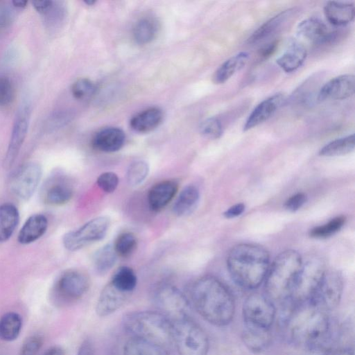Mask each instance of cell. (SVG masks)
Listing matches in <instances>:
<instances>
[{"label": "cell", "instance_id": "1", "mask_svg": "<svg viewBox=\"0 0 355 355\" xmlns=\"http://www.w3.org/2000/svg\"><path fill=\"white\" fill-rule=\"evenodd\" d=\"M190 301L196 311L210 324L227 325L235 312L234 297L217 278L207 275L197 279L190 289Z\"/></svg>", "mask_w": 355, "mask_h": 355}, {"label": "cell", "instance_id": "2", "mask_svg": "<svg viewBox=\"0 0 355 355\" xmlns=\"http://www.w3.org/2000/svg\"><path fill=\"white\" fill-rule=\"evenodd\" d=\"M270 267V255L263 247L240 243L230 250L227 268L232 280L240 287L254 289L264 281Z\"/></svg>", "mask_w": 355, "mask_h": 355}, {"label": "cell", "instance_id": "3", "mask_svg": "<svg viewBox=\"0 0 355 355\" xmlns=\"http://www.w3.org/2000/svg\"><path fill=\"white\" fill-rule=\"evenodd\" d=\"M290 308L288 331L292 340L310 349L324 346L330 332L328 312L310 303Z\"/></svg>", "mask_w": 355, "mask_h": 355}, {"label": "cell", "instance_id": "4", "mask_svg": "<svg viewBox=\"0 0 355 355\" xmlns=\"http://www.w3.org/2000/svg\"><path fill=\"white\" fill-rule=\"evenodd\" d=\"M302 263L300 254L294 250L282 252L273 260L264 279L266 295L273 303H289Z\"/></svg>", "mask_w": 355, "mask_h": 355}, {"label": "cell", "instance_id": "5", "mask_svg": "<svg viewBox=\"0 0 355 355\" xmlns=\"http://www.w3.org/2000/svg\"><path fill=\"white\" fill-rule=\"evenodd\" d=\"M127 332L136 337L167 347L173 343V323L158 311H137L123 317Z\"/></svg>", "mask_w": 355, "mask_h": 355}, {"label": "cell", "instance_id": "6", "mask_svg": "<svg viewBox=\"0 0 355 355\" xmlns=\"http://www.w3.org/2000/svg\"><path fill=\"white\" fill-rule=\"evenodd\" d=\"M173 343L179 355H207L208 336L189 316L172 321Z\"/></svg>", "mask_w": 355, "mask_h": 355}, {"label": "cell", "instance_id": "7", "mask_svg": "<svg viewBox=\"0 0 355 355\" xmlns=\"http://www.w3.org/2000/svg\"><path fill=\"white\" fill-rule=\"evenodd\" d=\"M243 318L246 328L270 331L275 318L274 303L265 295L252 293L243 305Z\"/></svg>", "mask_w": 355, "mask_h": 355}, {"label": "cell", "instance_id": "8", "mask_svg": "<svg viewBox=\"0 0 355 355\" xmlns=\"http://www.w3.org/2000/svg\"><path fill=\"white\" fill-rule=\"evenodd\" d=\"M152 300L158 311L164 314L171 321L189 316V300L173 284H159L153 292Z\"/></svg>", "mask_w": 355, "mask_h": 355}, {"label": "cell", "instance_id": "9", "mask_svg": "<svg viewBox=\"0 0 355 355\" xmlns=\"http://www.w3.org/2000/svg\"><path fill=\"white\" fill-rule=\"evenodd\" d=\"M89 284V279L84 272L77 270H67L55 282L52 299L56 305H69L87 292Z\"/></svg>", "mask_w": 355, "mask_h": 355}, {"label": "cell", "instance_id": "10", "mask_svg": "<svg viewBox=\"0 0 355 355\" xmlns=\"http://www.w3.org/2000/svg\"><path fill=\"white\" fill-rule=\"evenodd\" d=\"M326 270L324 263L318 259L312 258L306 262L303 261L291 300L287 305L291 307L308 302Z\"/></svg>", "mask_w": 355, "mask_h": 355}, {"label": "cell", "instance_id": "11", "mask_svg": "<svg viewBox=\"0 0 355 355\" xmlns=\"http://www.w3.org/2000/svg\"><path fill=\"white\" fill-rule=\"evenodd\" d=\"M110 225V219L105 216L92 218L76 230L66 233L62 243L69 251L78 250L91 243L105 237Z\"/></svg>", "mask_w": 355, "mask_h": 355}, {"label": "cell", "instance_id": "12", "mask_svg": "<svg viewBox=\"0 0 355 355\" xmlns=\"http://www.w3.org/2000/svg\"><path fill=\"white\" fill-rule=\"evenodd\" d=\"M343 291L341 275L336 270L327 269L315 291L306 303L329 312L339 304Z\"/></svg>", "mask_w": 355, "mask_h": 355}, {"label": "cell", "instance_id": "13", "mask_svg": "<svg viewBox=\"0 0 355 355\" xmlns=\"http://www.w3.org/2000/svg\"><path fill=\"white\" fill-rule=\"evenodd\" d=\"M42 170L36 162H28L15 172L10 180L12 191L21 200H28L34 193L42 178Z\"/></svg>", "mask_w": 355, "mask_h": 355}, {"label": "cell", "instance_id": "14", "mask_svg": "<svg viewBox=\"0 0 355 355\" xmlns=\"http://www.w3.org/2000/svg\"><path fill=\"white\" fill-rule=\"evenodd\" d=\"M30 109L24 105L18 111L11 132L7 151L3 159V167L10 168L15 162L27 135Z\"/></svg>", "mask_w": 355, "mask_h": 355}, {"label": "cell", "instance_id": "15", "mask_svg": "<svg viewBox=\"0 0 355 355\" xmlns=\"http://www.w3.org/2000/svg\"><path fill=\"white\" fill-rule=\"evenodd\" d=\"M73 194L69 179L61 174H54L44 183L41 189L43 201L51 205H62L68 202Z\"/></svg>", "mask_w": 355, "mask_h": 355}, {"label": "cell", "instance_id": "16", "mask_svg": "<svg viewBox=\"0 0 355 355\" xmlns=\"http://www.w3.org/2000/svg\"><path fill=\"white\" fill-rule=\"evenodd\" d=\"M297 35L316 44H330L339 37V32L329 31L319 19L310 17L302 21L297 27Z\"/></svg>", "mask_w": 355, "mask_h": 355}, {"label": "cell", "instance_id": "17", "mask_svg": "<svg viewBox=\"0 0 355 355\" xmlns=\"http://www.w3.org/2000/svg\"><path fill=\"white\" fill-rule=\"evenodd\" d=\"M298 10L295 8L282 11L259 26L248 39V43L256 44L281 32L293 20Z\"/></svg>", "mask_w": 355, "mask_h": 355}, {"label": "cell", "instance_id": "18", "mask_svg": "<svg viewBox=\"0 0 355 355\" xmlns=\"http://www.w3.org/2000/svg\"><path fill=\"white\" fill-rule=\"evenodd\" d=\"M355 78L352 74L335 77L326 83L318 94V100H343L354 94Z\"/></svg>", "mask_w": 355, "mask_h": 355}, {"label": "cell", "instance_id": "19", "mask_svg": "<svg viewBox=\"0 0 355 355\" xmlns=\"http://www.w3.org/2000/svg\"><path fill=\"white\" fill-rule=\"evenodd\" d=\"M130 294L120 291L110 282L102 289L95 307L100 317L108 316L121 309L128 300Z\"/></svg>", "mask_w": 355, "mask_h": 355}, {"label": "cell", "instance_id": "20", "mask_svg": "<svg viewBox=\"0 0 355 355\" xmlns=\"http://www.w3.org/2000/svg\"><path fill=\"white\" fill-rule=\"evenodd\" d=\"M284 100L282 94H275L259 103L251 112L243 125L248 131L270 118Z\"/></svg>", "mask_w": 355, "mask_h": 355}, {"label": "cell", "instance_id": "21", "mask_svg": "<svg viewBox=\"0 0 355 355\" xmlns=\"http://www.w3.org/2000/svg\"><path fill=\"white\" fill-rule=\"evenodd\" d=\"M125 140L124 132L117 127H107L98 131L92 139L93 147L102 152L113 153L120 150Z\"/></svg>", "mask_w": 355, "mask_h": 355}, {"label": "cell", "instance_id": "22", "mask_svg": "<svg viewBox=\"0 0 355 355\" xmlns=\"http://www.w3.org/2000/svg\"><path fill=\"white\" fill-rule=\"evenodd\" d=\"M178 189L176 181L167 180L153 185L148 193V203L150 209L159 211L164 208L174 198Z\"/></svg>", "mask_w": 355, "mask_h": 355}, {"label": "cell", "instance_id": "23", "mask_svg": "<svg viewBox=\"0 0 355 355\" xmlns=\"http://www.w3.org/2000/svg\"><path fill=\"white\" fill-rule=\"evenodd\" d=\"M47 227L48 220L44 215H32L26 220L19 232V243L29 244L37 241L45 234Z\"/></svg>", "mask_w": 355, "mask_h": 355}, {"label": "cell", "instance_id": "24", "mask_svg": "<svg viewBox=\"0 0 355 355\" xmlns=\"http://www.w3.org/2000/svg\"><path fill=\"white\" fill-rule=\"evenodd\" d=\"M324 13L328 21L334 26H345L354 20V5L352 3L328 1L324 7Z\"/></svg>", "mask_w": 355, "mask_h": 355}, {"label": "cell", "instance_id": "25", "mask_svg": "<svg viewBox=\"0 0 355 355\" xmlns=\"http://www.w3.org/2000/svg\"><path fill=\"white\" fill-rule=\"evenodd\" d=\"M307 55L305 46L300 42L293 40L286 51L277 59V64L285 72L295 71L302 66Z\"/></svg>", "mask_w": 355, "mask_h": 355}, {"label": "cell", "instance_id": "26", "mask_svg": "<svg viewBox=\"0 0 355 355\" xmlns=\"http://www.w3.org/2000/svg\"><path fill=\"white\" fill-rule=\"evenodd\" d=\"M163 117V112L160 108L149 107L132 116L130 121V125L137 132L146 133L157 128Z\"/></svg>", "mask_w": 355, "mask_h": 355}, {"label": "cell", "instance_id": "27", "mask_svg": "<svg viewBox=\"0 0 355 355\" xmlns=\"http://www.w3.org/2000/svg\"><path fill=\"white\" fill-rule=\"evenodd\" d=\"M123 355H171L166 347L136 337H131L123 346Z\"/></svg>", "mask_w": 355, "mask_h": 355}, {"label": "cell", "instance_id": "28", "mask_svg": "<svg viewBox=\"0 0 355 355\" xmlns=\"http://www.w3.org/2000/svg\"><path fill=\"white\" fill-rule=\"evenodd\" d=\"M249 58L247 52H240L225 60L214 72L213 81L223 84L227 81L237 71L243 68Z\"/></svg>", "mask_w": 355, "mask_h": 355}, {"label": "cell", "instance_id": "29", "mask_svg": "<svg viewBox=\"0 0 355 355\" xmlns=\"http://www.w3.org/2000/svg\"><path fill=\"white\" fill-rule=\"evenodd\" d=\"M199 199L198 189L193 184L187 185L175 200L173 207V213L178 216L191 214L197 207Z\"/></svg>", "mask_w": 355, "mask_h": 355}, {"label": "cell", "instance_id": "30", "mask_svg": "<svg viewBox=\"0 0 355 355\" xmlns=\"http://www.w3.org/2000/svg\"><path fill=\"white\" fill-rule=\"evenodd\" d=\"M19 219V211L14 205L5 203L0 205V242H5L11 237Z\"/></svg>", "mask_w": 355, "mask_h": 355}, {"label": "cell", "instance_id": "31", "mask_svg": "<svg viewBox=\"0 0 355 355\" xmlns=\"http://www.w3.org/2000/svg\"><path fill=\"white\" fill-rule=\"evenodd\" d=\"M157 33V22L150 17L139 19L132 28V36L135 41L142 45L150 43L156 37Z\"/></svg>", "mask_w": 355, "mask_h": 355}, {"label": "cell", "instance_id": "32", "mask_svg": "<svg viewBox=\"0 0 355 355\" xmlns=\"http://www.w3.org/2000/svg\"><path fill=\"white\" fill-rule=\"evenodd\" d=\"M22 328V318L17 312L10 311L0 318V339L11 342L16 340Z\"/></svg>", "mask_w": 355, "mask_h": 355}, {"label": "cell", "instance_id": "33", "mask_svg": "<svg viewBox=\"0 0 355 355\" xmlns=\"http://www.w3.org/2000/svg\"><path fill=\"white\" fill-rule=\"evenodd\" d=\"M117 254L114 245L107 243L100 248L94 254L93 263L96 272L100 275H105L114 266Z\"/></svg>", "mask_w": 355, "mask_h": 355}, {"label": "cell", "instance_id": "34", "mask_svg": "<svg viewBox=\"0 0 355 355\" xmlns=\"http://www.w3.org/2000/svg\"><path fill=\"white\" fill-rule=\"evenodd\" d=\"M354 135L333 140L323 146L319 151L322 157H336L345 155L354 150Z\"/></svg>", "mask_w": 355, "mask_h": 355}, {"label": "cell", "instance_id": "35", "mask_svg": "<svg viewBox=\"0 0 355 355\" xmlns=\"http://www.w3.org/2000/svg\"><path fill=\"white\" fill-rule=\"evenodd\" d=\"M110 282L120 291L130 294L137 286V277L131 268L123 266L115 271Z\"/></svg>", "mask_w": 355, "mask_h": 355}, {"label": "cell", "instance_id": "36", "mask_svg": "<svg viewBox=\"0 0 355 355\" xmlns=\"http://www.w3.org/2000/svg\"><path fill=\"white\" fill-rule=\"evenodd\" d=\"M242 339L246 347L254 353L261 352L267 348L270 341V331L246 328L243 332Z\"/></svg>", "mask_w": 355, "mask_h": 355}, {"label": "cell", "instance_id": "37", "mask_svg": "<svg viewBox=\"0 0 355 355\" xmlns=\"http://www.w3.org/2000/svg\"><path fill=\"white\" fill-rule=\"evenodd\" d=\"M346 218L339 216L332 218L328 223L315 227L311 230L309 235L315 239H326L338 232L344 225Z\"/></svg>", "mask_w": 355, "mask_h": 355}, {"label": "cell", "instance_id": "38", "mask_svg": "<svg viewBox=\"0 0 355 355\" xmlns=\"http://www.w3.org/2000/svg\"><path fill=\"white\" fill-rule=\"evenodd\" d=\"M149 166L144 160H137L132 162L126 173L127 182L129 185L136 187L141 184L147 178Z\"/></svg>", "mask_w": 355, "mask_h": 355}, {"label": "cell", "instance_id": "39", "mask_svg": "<svg viewBox=\"0 0 355 355\" xmlns=\"http://www.w3.org/2000/svg\"><path fill=\"white\" fill-rule=\"evenodd\" d=\"M117 255L128 257L137 247V239L132 232H123L118 236L113 245Z\"/></svg>", "mask_w": 355, "mask_h": 355}, {"label": "cell", "instance_id": "40", "mask_svg": "<svg viewBox=\"0 0 355 355\" xmlns=\"http://www.w3.org/2000/svg\"><path fill=\"white\" fill-rule=\"evenodd\" d=\"M95 84L87 78H80L71 87V93L77 100H85L91 97L96 92Z\"/></svg>", "mask_w": 355, "mask_h": 355}, {"label": "cell", "instance_id": "41", "mask_svg": "<svg viewBox=\"0 0 355 355\" xmlns=\"http://www.w3.org/2000/svg\"><path fill=\"white\" fill-rule=\"evenodd\" d=\"M200 134L211 139H218L223 134V125L219 119L209 117L203 121L200 125Z\"/></svg>", "mask_w": 355, "mask_h": 355}, {"label": "cell", "instance_id": "42", "mask_svg": "<svg viewBox=\"0 0 355 355\" xmlns=\"http://www.w3.org/2000/svg\"><path fill=\"white\" fill-rule=\"evenodd\" d=\"M43 345V338L39 334L28 337L23 343L19 355H37Z\"/></svg>", "mask_w": 355, "mask_h": 355}, {"label": "cell", "instance_id": "43", "mask_svg": "<svg viewBox=\"0 0 355 355\" xmlns=\"http://www.w3.org/2000/svg\"><path fill=\"white\" fill-rule=\"evenodd\" d=\"M96 183L102 191L110 193L116 190L119 184V178L114 172H104L98 177Z\"/></svg>", "mask_w": 355, "mask_h": 355}, {"label": "cell", "instance_id": "44", "mask_svg": "<svg viewBox=\"0 0 355 355\" xmlns=\"http://www.w3.org/2000/svg\"><path fill=\"white\" fill-rule=\"evenodd\" d=\"M14 96V89L10 80L0 75V105L9 104Z\"/></svg>", "mask_w": 355, "mask_h": 355}, {"label": "cell", "instance_id": "45", "mask_svg": "<svg viewBox=\"0 0 355 355\" xmlns=\"http://www.w3.org/2000/svg\"><path fill=\"white\" fill-rule=\"evenodd\" d=\"M307 197L304 193H297L285 202V208L290 211H295L306 202Z\"/></svg>", "mask_w": 355, "mask_h": 355}, {"label": "cell", "instance_id": "46", "mask_svg": "<svg viewBox=\"0 0 355 355\" xmlns=\"http://www.w3.org/2000/svg\"><path fill=\"white\" fill-rule=\"evenodd\" d=\"M278 44H279L278 40H273V41L265 44L259 51V57L261 60L268 59L275 52V51L278 46Z\"/></svg>", "mask_w": 355, "mask_h": 355}, {"label": "cell", "instance_id": "47", "mask_svg": "<svg viewBox=\"0 0 355 355\" xmlns=\"http://www.w3.org/2000/svg\"><path fill=\"white\" fill-rule=\"evenodd\" d=\"M12 14L7 8L0 9V34L7 29L12 21Z\"/></svg>", "mask_w": 355, "mask_h": 355}, {"label": "cell", "instance_id": "48", "mask_svg": "<svg viewBox=\"0 0 355 355\" xmlns=\"http://www.w3.org/2000/svg\"><path fill=\"white\" fill-rule=\"evenodd\" d=\"M244 210L245 205L243 203H237L227 209L223 213V216L226 218H233L242 214Z\"/></svg>", "mask_w": 355, "mask_h": 355}, {"label": "cell", "instance_id": "49", "mask_svg": "<svg viewBox=\"0 0 355 355\" xmlns=\"http://www.w3.org/2000/svg\"><path fill=\"white\" fill-rule=\"evenodd\" d=\"M76 355H94V348L89 339H85L80 345Z\"/></svg>", "mask_w": 355, "mask_h": 355}, {"label": "cell", "instance_id": "50", "mask_svg": "<svg viewBox=\"0 0 355 355\" xmlns=\"http://www.w3.org/2000/svg\"><path fill=\"white\" fill-rule=\"evenodd\" d=\"M32 4L34 8L42 15H44L51 8L53 4L52 1H35Z\"/></svg>", "mask_w": 355, "mask_h": 355}, {"label": "cell", "instance_id": "51", "mask_svg": "<svg viewBox=\"0 0 355 355\" xmlns=\"http://www.w3.org/2000/svg\"><path fill=\"white\" fill-rule=\"evenodd\" d=\"M43 355H65V352L60 346H53L49 348Z\"/></svg>", "mask_w": 355, "mask_h": 355}, {"label": "cell", "instance_id": "52", "mask_svg": "<svg viewBox=\"0 0 355 355\" xmlns=\"http://www.w3.org/2000/svg\"><path fill=\"white\" fill-rule=\"evenodd\" d=\"M329 355H354L353 349H343L336 350L329 354Z\"/></svg>", "mask_w": 355, "mask_h": 355}, {"label": "cell", "instance_id": "53", "mask_svg": "<svg viewBox=\"0 0 355 355\" xmlns=\"http://www.w3.org/2000/svg\"><path fill=\"white\" fill-rule=\"evenodd\" d=\"M12 3L15 8H24L26 6L28 1H12Z\"/></svg>", "mask_w": 355, "mask_h": 355}, {"label": "cell", "instance_id": "54", "mask_svg": "<svg viewBox=\"0 0 355 355\" xmlns=\"http://www.w3.org/2000/svg\"><path fill=\"white\" fill-rule=\"evenodd\" d=\"M85 3L89 6H92L96 3V1H93V0H88V1H85Z\"/></svg>", "mask_w": 355, "mask_h": 355}]
</instances>
